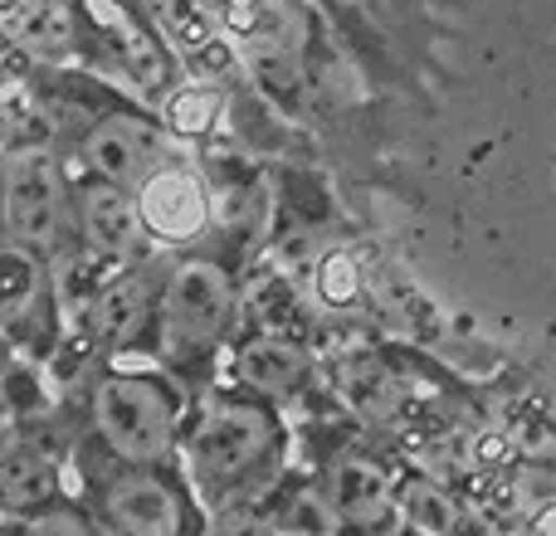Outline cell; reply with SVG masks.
I'll return each mask as SVG.
<instances>
[{
    "mask_svg": "<svg viewBox=\"0 0 556 536\" xmlns=\"http://www.w3.org/2000/svg\"><path fill=\"white\" fill-rule=\"evenodd\" d=\"M5 35L35 59H68L78 49V20L68 0H10Z\"/></svg>",
    "mask_w": 556,
    "mask_h": 536,
    "instance_id": "obj_13",
    "label": "cell"
},
{
    "mask_svg": "<svg viewBox=\"0 0 556 536\" xmlns=\"http://www.w3.org/2000/svg\"><path fill=\"white\" fill-rule=\"evenodd\" d=\"M220 113H225V88L205 84V78L201 84L172 88L162 103V117L176 137H211L215 123H220Z\"/></svg>",
    "mask_w": 556,
    "mask_h": 536,
    "instance_id": "obj_18",
    "label": "cell"
},
{
    "mask_svg": "<svg viewBox=\"0 0 556 536\" xmlns=\"http://www.w3.org/2000/svg\"><path fill=\"white\" fill-rule=\"evenodd\" d=\"M513 439L528 454H556V410L552 405H522V414L513 420Z\"/></svg>",
    "mask_w": 556,
    "mask_h": 536,
    "instance_id": "obj_21",
    "label": "cell"
},
{
    "mask_svg": "<svg viewBox=\"0 0 556 536\" xmlns=\"http://www.w3.org/2000/svg\"><path fill=\"white\" fill-rule=\"evenodd\" d=\"M5 225L10 240H25L39 254L68 250L78 234V205L68 201L64 176L45 152H20L5 162Z\"/></svg>",
    "mask_w": 556,
    "mask_h": 536,
    "instance_id": "obj_5",
    "label": "cell"
},
{
    "mask_svg": "<svg viewBox=\"0 0 556 536\" xmlns=\"http://www.w3.org/2000/svg\"><path fill=\"white\" fill-rule=\"evenodd\" d=\"M10 536H98L93 522H88L84 508H74V502H49V508L29 512V518L10 522Z\"/></svg>",
    "mask_w": 556,
    "mask_h": 536,
    "instance_id": "obj_20",
    "label": "cell"
},
{
    "mask_svg": "<svg viewBox=\"0 0 556 536\" xmlns=\"http://www.w3.org/2000/svg\"><path fill=\"white\" fill-rule=\"evenodd\" d=\"M156 297H162V288L142 268H123V273L103 278L84 307L88 336L98 346H108V352H132L156 317Z\"/></svg>",
    "mask_w": 556,
    "mask_h": 536,
    "instance_id": "obj_9",
    "label": "cell"
},
{
    "mask_svg": "<svg viewBox=\"0 0 556 536\" xmlns=\"http://www.w3.org/2000/svg\"><path fill=\"white\" fill-rule=\"evenodd\" d=\"M235 322V283L220 264L186 259L166 273L162 297H156V327L162 346L172 356H205L220 346V336Z\"/></svg>",
    "mask_w": 556,
    "mask_h": 536,
    "instance_id": "obj_4",
    "label": "cell"
},
{
    "mask_svg": "<svg viewBox=\"0 0 556 536\" xmlns=\"http://www.w3.org/2000/svg\"><path fill=\"white\" fill-rule=\"evenodd\" d=\"M391 536H425V532H415V527H405V532H391Z\"/></svg>",
    "mask_w": 556,
    "mask_h": 536,
    "instance_id": "obj_23",
    "label": "cell"
},
{
    "mask_svg": "<svg viewBox=\"0 0 556 536\" xmlns=\"http://www.w3.org/2000/svg\"><path fill=\"white\" fill-rule=\"evenodd\" d=\"M337 381H342V395L366 414V420L391 424L395 414L405 410L401 385H395L391 371H386L381 361H371V356H352V361H342L337 366Z\"/></svg>",
    "mask_w": 556,
    "mask_h": 536,
    "instance_id": "obj_14",
    "label": "cell"
},
{
    "mask_svg": "<svg viewBox=\"0 0 556 536\" xmlns=\"http://www.w3.org/2000/svg\"><path fill=\"white\" fill-rule=\"evenodd\" d=\"M93 434L123 463H166L181 439V400L152 371H117L93 391Z\"/></svg>",
    "mask_w": 556,
    "mask_h": 536,
    "instance_id": "obj_2",
    "label": "cell"
},
{
    "mask_svg": "<svg viewBox=\"0 0 556 536\" xmlns=\"http://www.w3.org/2000/svg\"><path fill=\"white\" fill-rule=\"evenodd\" d=\"M274 527L278 536H337L342 522H337L332 502H327L323 483H307V488H293L288 498H269Z\"/></svg>",
    "mask_w": 556,
    "mask_h": 536,
    "instance_id": "obj_17",
    "label": "cell"
},
{
    "mask_svg": "<svg viewBox=\"0 0 556 536\" xmlns=\"http://www.w3.org/2000/svg\"><path fill=\"white\" fill-rule=\"evenodd\" d=\"M528 536H556V502H542V508H532Z\"/></svg>",
    "mask_w": 556,
    "mask_h": 536,
    "instance_id": "obj_22",
    "label": "cell"
},
{
    "mask_svg": "<svg viewBox=\"0 0 556 536\" xmlns=\"http://www.w3.org/2000/svg\"><path fill=\"white\" fill-rule=\"evenodd\" d=\"M93 518L108 536H201L191 478H176L162 463H127L98 483Z\"/></svg>",
    "mask_w": 556,
    "mask_h": 536,
    "instance_id": "obj_3",
    "label": "cell"
},
{
    "mask_svg": "<svg viewBox=\"0 0 556 536\" xmlns=\"http://www.w3.org/2000/svg\"><path fill=\"white\" fill-rule=\"evenodd\" d=\"M395 493H401V512L415 532H425V536H454L459 532V522H464L459 502H454L434 478H401Z\"/></svg>",
    "mask_w": 556,
    "mask_h": 536,
    "instance_id": "obj_16",
    "label": "cell"
},
{
    "mask_svg": "<svg viewBox=\"0 0 556 536\" xmlns=\"http://www.w3.org/2000/svg\"><path fill=\"white\" fill-rule=\"evenodd\" d=\"M313 297L332 312H346V307L362 303V264L346 250H327L313 268Z\"/></svg>",
    "mask_w": 556,
    "mask_h": 536,
    "instance_id": "obj_19",
    "label": "cell"
},
{
    "mask_svg": "<svg viewBox=\"0 0 556 536\" xmlns=\"http://www.w3.org/2000/svg\"><path fill=\"white\" fill-rule=\"evenodd\" d=\"M78 234H84V250L93 254L98 264H127L142 254V244L152 240L142 225V210H137V191L117 181H88L78 191Z\"/></svg>",
    "mask_w": 556,
    "mask_h": 536,
    "instance_id": "obj_7",
    "label": "cell"
},
{
    "mask_svg": "<svg viewBox=\"0 0 556 536\" xmlns=\"http://www.w3.org/2000/svg\"><path fill=\"white\" fill-rule=\"evenodd\" d=\"M323 493L327 502H332L337 522H342V532H356V536H376L391 527V518L401 512V493H395L391 473L376 469V463L366 459H337L323 469Z\"/></svg>",
    "mask_w": 556,
    "mask_h": 536,
    "instance_id": "obj_10",
    "label": "cell"
},
{
    "mask_svg": "<svg viewBox=\"0 0 556 536\" xmlns=\"http://www.w3.org/2000/svg\"><path fill=\"white\" fill-rule=\"evenodd\" d=\"M0 268H5V278H0V307H5V327L15 332V327L25 322V307L45 297V283H49L45 254L29 250L25 240H5Z\"/></svg>",
    "mask_w": 556,
    "mask_h": 536,
    "instance_id": "obj_15",
    "label": "cell"
},
{
    "mask_svg": "<svg viewBox=\"0 0 556 536\" xmlns=\"http://www.w3.org/2000/svg\"><path fill=\"white\" fill-rule=\"evenodd\" d=\"M230 375L240 391L264 395V400H283L288 391H298V385L307 381V352L288 342L283 332L250 336V342L235 352Z\"/></svg>",
    "mask_w": 556,
    "mask_h": 536,
    "instance_id": "obj_11",
    "label": "cell"
},
{
    "mask_svg": "<svg viewBox=\"0 0 556 536\" xmlns=\"http://www.w3.org/2000/svg\"><path fill=\"white\" fill-rule=\"evenodd\" d=\"M166 137L156 123L137 113H108L88 127L84 137V162L93 166V176L103 181H117V186H137L147 171L166 162Z\"/></svg>",
    "mask_w": 556,
    "mask_h": 536,
    "instance_id": "obj_8",
    "label": "cell"
},
{
    "mask_svg": "<svg viewBox=\"0 0 556 536\" xmlns=\"http://www.w3.org/2000/svg\"><path fill=\"white\" fill-rule=\"evenodd\" d=\"M278 430L264 395H205L186 434V478L195 498L230 508L240 498H264L278 469Z\"/></svg>",
    "mask_w": 556,
    "mask_h": 536,
    "instance_id": "obj_1",
    "label": "cell"
},
{
    "mask_svg": "<svg viewBox=\"0 0 556 536\" xmlns=\"http://www.w3.org/2000/svg\"><path fill=\"white\" fill-rule=\"evenodd\" d=\"M0 498H5V518L20 522L29 512L59 502V463L49 449L29 444L25 434H10V449L0 459Z\"/></svg>",
    "mask_w": 556,
    "mask_h": 536,
    "instance_id": "obj_12",
    "label": "cell"
},
{
    "mask_svg": "<svg viewBox=\"0 0 556 536\" xmlns=\"http://www.w3.org/2000/svg\"><path fill=\"white\" fill-rule=\"evenodd\" d=\"M137 191V210L156 244L166 250H186V244L205 240L215 225V191L205 181V171L186 156H166L156 171H147Z\"/></svg>",
    "mask_w": 556,
    "mask_h": 536,
    "instance_id": "obj_6",
    "label": "cell"
}]
</instances>
